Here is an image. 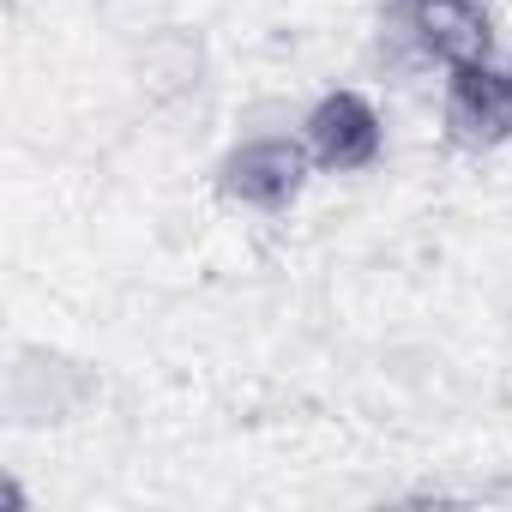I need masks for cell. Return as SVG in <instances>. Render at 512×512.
<instances>
[{
	"label": "cell",
	"mask_w": 512,
	"mask_h": 512,
	"mask_svg": "<svg viewBox=\"0 0 512 512\" xmlns=\"http://www.w3.org/2000/svg\"><path fill=\"white\" fill-rule=\"evenodd\" d=\"M446 121L464 145H500L512 133V79L488 61H458L446 85Z\"/></svg>",
	"instance_id": "obj_1"
},
{
	"label": "cell",
	"mask_w": 512,
	"mask_h": 512,
	"mask_svg": "<svg viewBox=\"0 0 512 512\" xmlns=\"http://www.w3.org/2000/svg\"><path fill=\"white\" fill-rule=\"evenodd\" d=\"M302 175H308V157L290 139H253L223 163V187L247 205H260V211L290 205L302 193Z\"/></svg>",
	"instance_id": "obj_2"
},
{
	"label": "cell",
	"mask_w": 512,
	"mask_h": 512,
	"mask_svg": "<svg viewBox=\"0 0 512 512\" xmlns=\"http://www.w3.org/2000/svg\"><path fill=\"white\" fill-rule=\"evenodd\" d=\"M380 7H386V13H404V19H410V7H416V0H380Z\"/></svg>",
	"instance_id": "obj_5"
},
{
	"label": "cell",
	"mask_w": 512,
	"mask_h": 512,
	"mask_svg": "<svg viewBox=\"0 0 512 512\" xmlns=\"http://www.w3.org/2000/svg\"><path fill=\"white\" fill-rule=\"evenodd\" d=\"M410 25H416L422 49L452 61V67L488 55V7H482V0H416Z\"/></svg>",
	"instance_id": "obj_4"
},
{
	"label": "cell",
	"mask_w": 512,
	"mask_h": 512,
	"mask_svg": "<svg viewBox=\"0 0 512 512\" xmlns=\"http://www.w3.org/2000/svg\"><path fill=\"white\" fill-rule=\"evenodd\" d=\"M308 139H314V157L326 169H368L380 157V115L368 109V97L332 91L308 115Z\"/></svg>",
	"instance_id": "obj_3"
}]
</instances>
